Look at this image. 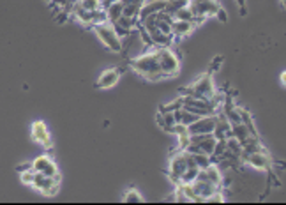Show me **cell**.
Returning a JSON list of instances; mask_svg holds the SVG:
<instances>
[{"label": "cell", "mask_w": 286, "mask_h": 205, "mask_svg": "<svg viewBox=\"0 0 286 205\" xmlns=\"http://www.w3.org/2000/svg\"><path fill=\"white\" fill-rule=\"evenodd\" d=\"M129 66H131L132 71L140 75L141 78H145L147 81H159L164 78L163 73H161V67H159L156 51H147V53L131 58Z\"/></svg>", "instance_id": "1"}, {"label": "cell", "mask_w": 286, "mask_h": 205, "mask_svg": "<svg viewBox=\"0 0 286 205\" xmlns=\"http://www.w3.org/2000/svg\"><path fill=\"white\" fill-rule=\"evenodd\" d=\"M94 34L97 36V39L101 41L103 45L106 48L113 51V53H120L124 50V43H122V37L117 34V30L113 28V25L108 22H103V23H97L94 25Z\"/></svg>", "instance_id": "2"}, {"label": "cell", "mask_w": 286, "mask_h": 205, "mask_svg": "<svg viewBox=\"0 0 286 205\" xmlns=\"http://www.w3.org/2000/svg\"><path fill=\"white\" fill-rule=\"evenodd\" d=\"M156 55H157V62L161 67L164 78H173L181 71V60L173 53L170 46H161V48H154Z\"/></svg>", "instance_id": "3"}, {"label": "cell", "mask_w": 286, "mask_h": 205, "mask_svg": "<svg viewBox=\"0 0 286 205\" xmlns=\"http://www.w3.org/2000/svg\"><path fill=\"white\" fill-rule=\"evenodd\" d=\"M181 94H184V96H193V98H198V99H210L212 96L216 94L214 78H212L210 73L202 75L191 87L181 89Z\"/></svg>", "instance_id": "4"}, {"label": "cell", "mask_w": 286, "mask_h": 205, "mask_svg": "<svg viewBox=\"0 0 286 205\" xmlns=\"http://www.w3.org/2000/svg\"><path fill=\"white\" fill-rule=\"evenodd\" d=\"M219 7H223L219 0H189V9L194 14V25L203 23L207 18L214 16Z\"/></svg>", "instance_id": "5"}, {"label": "cell", "mask_w": 286, "mask_h": 205, "mask_svg": "<svg viewBox=\"0 0 286 205\" xmlns=\"http://www.w3.org/2000/svg\"><path fill=\"white\" fill-rule=\"evenodd\" d=\"M60 182H62L60 172H58L57 175H53V177H48V175L41 174V172H35L32 187H34L35 191L43 193V195H46V196H53L58 193Z\"/></svg>", "instance_id": "6"}, {"label": "cell", "mask_w": 286, "mask_h": 205, "mask_svg": "<svg viewBox=\"0 0 286 205\" xmlns=\"http://www.w3.org/2000/svg\"><path fill=\"white\" fill-rule=\"evenodd\" d=\"M187 170V163H185V152H175L172 157H170V163H168V177L173 184L181 182V177Z\"/></svg>", "instance_id": "7"}, {"label": "cell", "mask_w": 286, "mask_h": 205, "mask_svg": "<svg viewBox=\"0 0 286 205\" xmlns=\"http://www.w3.org/2000/svg\"><path fill=\"white\" fill-rule=\"evenodd\" d=\"M214 128H216V113L198 117L193 124L187 126V131L189 134H208L214 133Z\"/></svg>", "instance_id": "8"}, {"label": "cell", "mask_w": 286, "mask_h": 205, "mask_svg": "<svg viewBox=\"0 0 286 205\" xmlns=\"http://www.w3.org/2000/svg\"><path fill=\"white\" fill-rule=\"evenodd\" d=\"M32 138L35 140L37 143H41L44 149H52L53 147V138H52V134H50V129H48V126H46V122L44 121H35L34 124H32Z\"/></svg>", "instance_id": "9"}, {"label": "cell", "mask_w": 286, "mask_h": 205, "mask_svg": "<svg viewBox=\"0 0 286 205\" xmlns=\"http://www.w3.org/2000/svg\"><path fill=\"white\" fill-rule=\"evenodd\" d=\"M244 163H247V165L253 166L255 170H263V172L272 168V159H270L269 152H265V151H258V152L249 154V156L244 159Z\"/></svg>", "instance_id": "10"}, {"label": "cell", "mask_w": 286, "mask_h": 205, "mask_svg": "<svg viewBox=\"0 0 286 205\" xmlns=\"http://www.w3.org/2000/svg\"><path fill=\"white\" fill-rule=\"evenodd\" d=\"M120 75H122V69H117V67H110V69H104L101 73V76L97 78L96 81V89H111L119 83Z\"/></svg>", "instance_id": "11"}, {"label": "cell", "mask_w": 286, "mask_h": 205, "mask_svg": "<svg viewBox=\"0 0 286 205\" xmlns=\"http://www.w3.org/2000/svg\"><path fill=\"white\" fill-rule=\"evenodd\" d=\"M32 168L35 172H41V174L48 175V177H53V175L58 174V166L55 165V161L50 156H39L32 161Z\"/></svg>", "instance_id": "12"}, {"label": "cell", "mask_w": 286, "mask_h": 205, "mask_svg": "<svg viewBox=\"0 0 286 205\" xmlns=\"http://www.w3.org/2000/svg\"><path fill=\"white\" fill-rule=\"evenodd\" d=\"M193 187H194V193L198 196L200 202H207V198L212 195V193L216 191L217 187L216 184H212L210 180H202V179H194L193 180Z\"/></svg>", "instance_id": "13"}, {"label": "cell", "mask_w": 286, "mask_h": 205, "mask_svg": "<svg viewBox=\"0 0 286 205\" xmlns=\"http://www.w3.org/2000/svg\"><path fill=\"white\" fill-rule=\"evenodd\" d=\"M164 5H166V0H145L143 5L140 7V11H138V18H136L138 23L143 22L149 14H154V13H159V11H163Z\"/></svg>", "instance_id": "14"}, {"label": "cell", "mask_w": 286, "mask_h": 205, "mask_svg": "<svg viewBox=\"0 0 286 205\" xmlns=\"http://www.w3.org/2000/svg\"><path fill=\"white\" fill-rule=\"evenodd\" d=\"M113 25V28L117 30V34H119L120 37L124 36H129L131 34V30L138 25V22L134 18H126V16H120L119 20L115 23H111Z\"/></svg>", "instance_id": "15"}, {"label": "cell", "mask_w": 286, "mask_h": 205, "mask_svg": "<svg viewBox=\"0 0 286 205\" xmlns=\"http://www.w3.org/2000/svg\"><path fill=\"white\" fill-rule=\"evenodd\" d=\"M194 23L193 22H181V20H173L172 23V34L173 37H187L193 32Z\"/></svg>", "instance_id": "16"}, {"label": "cell", "mask_w": 286, "mask_h": 205, "mask_svg": "<svg viewBox=\"0 0 286 205\" xmlns=\"http://www.w3.org/2000/svg\"><path fill=\"white\" fill-rule=\"evenodd\" d=\"M143 2H145V0H122V5H124L122 16L136 20L138 18V11H140V7L143 5Z\"/></svg>", "instance_id": "17"}, {"label": "cell", "mask_w": 286, "mask_h": 205, "mask_svg": "<svg viewBox=\"0 0 286 205\" xmlns=\"http://www.w3.org/2000/svg\"><path fill=\"white\" fill-rule=\"evenodd\" d=\"M103 9H104V13H106V22L115 23L120 16H122V9H124L122 0H119V2H111V4L104 5Z\"/></svg>", "instance_id": "18"}, {"label": "cell", "mask_w": 286, "mask_h": 205, "mask_svg": "<svg viewBox=\"0 0 286 205\" xmlns=\"http://www.w3.org/2000/svg\"><path fill=\"white\" fill-rule=\"evenodd\" d=\"M216 136L214 134H203V138L200 140L196 145H198L200 152H203V154H208V156H212V152H214V147H216ZM194 145V143H193Z\"/></svg>", "instance_id": "19"}, {"label": "cell", "mask_w": 286, "mask_h": 205, "mask_svg": "<svg viewBox=\"0 0 286 205\" xmlns=\"http://www.w3.org/2000/svg\"><path fill=\"white\" fill-rule=\"evenodd\" d=\"M232 136L237 138L240 143H244L247 138H251V133L244 122H235V124H232Z\"/></svg>", "instance_id": "20"}, {"label": "cell", "mask_w": 286, "mask_h": 205, "mask_svg": "<svg viewBox=\"0 0 286 205\" xmlns=\"http://www.w3.org/2000/svg\"><path fill=\"white\" fill-rule=\"evenodd\" d=\"M205 174H207V179L210 180L212 184H216V186L221 187V180H223V172L221 168L216 165V163H210V165L205 168Z\"/></svg>", "instance_id": "21"}, {"label": "cell", "mask_w": 286, "mask_h": 205, "mask_svg": "<svg viewBox=\"0 0 286 205\" xmlns=\"http://www.w3.org/2000/svg\"><path fill=\"white\" fill-rule=\"evenodd\" d=\"M189 4V0H166V5H164V13L170 14L173 18V14L177 13V11L181 9V7H184V5Z\"/></svg>", "instance_id": "22"}, {"label": "cell", "mask_w": 286, "mask_h": 205, "mask_svg": "<svg viewBox=\"0 0 286 205\" xmlns=\"http://www.w3.org/2000/svg\"><path fill=\"white\" fill-rule=\"evenodd\" d=\"M173 20H181V22H193L194 23V14H193V11L189 9V4L184 5V7H181V9L177 11V13L173 14Z\"/></svg>", "instance_id": "23"}, {"label": "cell", "mask_w": 286, "mask_h": 205, "mask_svg": "<svg viewBox=\"0 0 286 205\" xmlns=\"http://www.w3.org/2000/svg\"><path fill=\"white\" fill-rule=\"evenodd\" d=\"M181 189H182V193H184L185 198H187V202H200L196 193H194L193 182H181Z\"/></svg>", "instance_id": "24"}, {"label": "cell", "mask_w": 286, "mask_h": 205, "mask_svg": "<svg viewBox=\"0 0 286 205\" xmlns=\"http://www.w3.org/2000/svg\"><path fill=\"white\" fill-rule=\"evenodd\" d=\"M175 117H173V112H163V128L166 133H172L173 128H175Z\"/></svg>", "instance_id": "25"}, {"label": "cell", "mask_w": 286, "mask_h": 205, "mask_svg": "<svg viewBox=\"0 0 286 205\" xmlns=\"http://www.w3.org/2000/svg\"><path fill=\"white\" fill-rule=\"evenodd\" d=\"M194 156V161H196V166H198L200 170H205L210 163H214L212 161V156H208V154H203V152H198V154H193Z\"/></svg>", "instance_id": "26"}, {"label": "cell", "mask_w": 286, "mask_h": 205, "mask_svg": "<svg viewBox=\"0 0 286 205\" xmlns=\"http://www.w3.org/2000/svg\"><path fill=\"white\" fill-rule=\"evenodd\" d=\"M122 202L124 204H141V202H143V196H141L140 191H136V189H129V191L124 195Z\"/></svg>", "instance_id": "27"}, {"label": "cell", "mask_w": 286, "mask_h": 205, "mask_svg": "<svg viewBox=\"0 0 286 205\" xmlns=\"http://www.w3.org/2000/svg\"><path fill=\"white\" fill-rule=\"evenodd\" d=\"M200 115H196V113L189 112V110H185V108H181V122L179 124H184V126H189L193 124L196 119H198Z\"/></svg>", "instance_id": "28"}, {"label": "cell", "mask_w": 286, "mask_h": 205, "mask_svg": "<svg viewBox=\"0 0 286 205\" xmlns=\"http://www.w3.org/2000/svg\"><path fill=\"white\" fill-rule=\"evenodd\" d=\"M226 149H228L230 152H234V154H238V156H240V152H242V143L238 142L237 138H234V136H230V138H226Z\"/></svg>", "instance_id": "29"}, {"label": "cell", "mask_w": 286, "mask_h": 205, "mask_svg": "<svg viewBox=\"0 0 286 205\" xmlns=\"http://www.w3.org/2000/svg\"><path fill=\"white\" fill-rule=\"evenodd\" d=\"M226 151V140H217L216 142V147H214V152H212V161L219 159Z\"/></svg>", "instance_id": "30"}, {"label": "cell", "mask_w": 286, "mask_h": 205, "mask_svg": "<svg viewBox=\"0 0 286 205\" xmlns=\"http://www.w3.org/2000/svg\"><path fill=\"white\" fill-rule=\"evenodd\" d=\"M78 4L87 11H96L101 7V0H78Z\"/></svg>", "instance_id": "31"}, {"label": "cell", "mask_w": 286, "mask_h": 205, "mask_svg": "<svg viewBox=\"0 0 286 205\" xmlns=\"http://www.w3.org/2000/svg\"><path fill=\"white\" fill-rule=\"evenodd\" d=\"M34 175H35V170H26V172H22L20 174V179H22V182L25 184V186H32V182H34Z\"/></svg>", "instance_id": "32"}, {"label": "cell", "mask_w": 286, "mask_h": 205, "mask_svg": "<svg viewBox=\"0 0 286 205\" xmlns=\"http://www.w3.org/2000/svg\"><path fill=\"white\" fill-rule=\"evenodd\" d=\"M136 28H138V32H140L141 43H143V45H147V46H154V45H152V39H150V36H149V32L141 27V25H136Z\"/></svg>", "instance_id": "33"}, {"label": "cell", "mask_w": 286, "mask_h": 205, "mask_svg": "<svg viewBox=\"0 0 286 205\" xmlns=\"http://www.w3.org/2000/svg\"><path fill=\"white\" fill-rule=\"evenodd\" d=\"M214 16H216V18L219 20L221 23H226V22H228V14H226V11L223 9V7H219V9H217V13L214 14Z\"/></svg>", "instance_id": "34"}, {"label": "cell", "mask_w": 286, "mask_h": 205, "mask_svg": "<svg viewBox=\"0 0 286 205\" xmlns=\"http://www.w3.org/2000/svg\"><path fill=\"white\" fill-rule=\"evenodd\" d=\"M223 60H225V57H223V55H217V57L214 58V60H212V64H210V69H212V71H217Z\"/></svg>", "instance_id": "35"}, {"label": "cell", "mask_w": 286, "mask_h": 205, "mask_svg": "<svg viewBox=\"0 0 286 205\" xmlns=\"http://www.w3.org/2000/svg\"><path fill=\"white\" fill-rule=\"evenodd\" d=\"M26 170H32V161H26V163H22V165L16 166V172H26Z\"/></svg>", "instance_id": "36"}, {"label": "cell", "mask_w": 286, "mask_h": 205, "mask_svg": "<svg viewBox=\"0 0 286 205\" xmlns=\"http://www.w3.org/2000/svg\"><path fill=\"white\" fill-rule=\"evenodd\" d=\"M237 4H238V7H240V14H242V16H246V14H247L246 0H237Z\"/></svg>", "instance_id": "37"}, {"label": "cell", "mask_w": 286, "mask_h": 205, "mask_svg": "<svg viewBox=\"0 0 286 205\" xmlns=\"http://www.w3.org/2000/svg\"><path fill=\"white\" fill-rule=\"evenodd\" d=\"M156 122H157L159 128H163V113L157 112V115H156Z\"/></svg>", "instance_id": "38"}, {"label": "cell", "mask_w": 286, "mask_h": 205, "mask_svg": "<svg viewBox=\"0 0 286 205\" xmlns=\"http://www.w3.org/2000/svg\"><path fill=\"white\" fill-rule=\"evenodd\" d=\"M286 71H283V75H281V85H283V87H285V85H286Z\"/></svg>", "instance_id": "39"}, {"label": "cell", "mask_w": 286, "mask_h": 205, "mask_svg": "<svg viewBox=\"0 0 286 205\" xmlns=\"http://www.w3.org/2000/svg\"><path fill=\"white\" fill-rule=\"evenodd\" d=\"M281 2H283V7H285V0H281Z\"/></svg>", "instance_id": "40"}]
</instances>
